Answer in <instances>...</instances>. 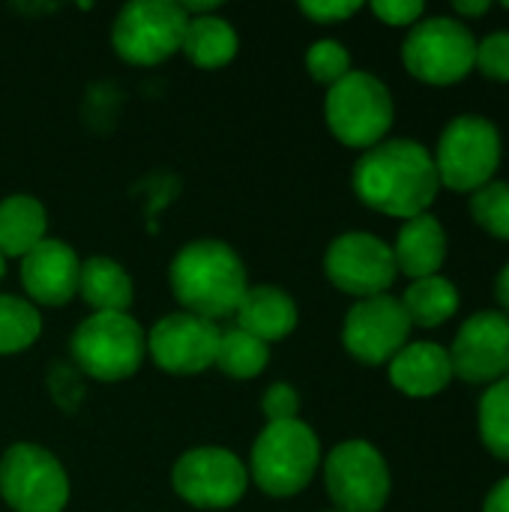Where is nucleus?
<instances>
[{"label": "nucleus", "mask_w": 509, "mask_h": 512, "mask_svg": "<svg viewBox=\"0 0 509 512\" xmlns=\"http://www.w3.org/2000/svg\"><path fill=\"white\" fill-rule=\"evenodd\" d=\"M438 186L435 159L423 144L408 138L375 144L354 168V192L360 201L405 222L429 210Z\"/></svg>", "instance_id": "1"}, {"label": "nucleus", "mask_w": 509, "mask_h": 512, "mask_svg": "<svg viewBox=\"0 0 509 512\" xmlns=\"http://www.w3.org/2000/svg\"><path fill=\"white\" fill-rule=\"evenodd\" d=\"M171 291L198 318L216 321L237 312L249 291L240 255L222 240H195L171 261Z\"/></svg>", "instance_id": "2"}, {"label": "nucleus", "mask_w": 509, "mask_h": 512, "mask_svg": "<svg viewBox=\"0 0 509 512\" xmlns=\"http://www.w3.org/2000/svg\"><path fill=\"white\" fill-rule=\"evenodd\" d=\"M321 465L318 435L300 423H267L252 447V480L270 498L303 492Z\"/></svg>", "instance_id": "3"}, {"label": "nucleus", "mask_w": 509, "mask_h": 512, "mask_svg": "<svg viewBox=\"0 0 509 512\" xmlns=\"http://www.w3.org/2000/svg\"><path fill=\"white\" fill-rule=\"evenodd\" d=\"M147 354V336L129 312H93L72 336L75 363L96 381L132 378Z\"/></svg>", "instance_id": "4"}, {"label": "nucleus", "mask_w": 509, "mask_h": 512, "mask_svg": "<svg viewBox=\"0 0 509 512\" xmlns=\"http://www.w3.org/2000/svg\"><path fill=\"white\" fill-rule=\"evenodd\" d=\"M324 114L330 132L342 144L372 150L393 123V96L375 75L351 69L339 84L330 87Z\"/></svg>", "instance_id": "5"}, {"label": "nucleus", "mask_w": 509, "mask_h": 512, "mask_svg": "<svg viewBox=\"0 0 509 512\" xmlns=\"http://www.w3.org/2000/svg\"><path fill=\"white\" fill-rule=\"evenodd\" d=\"M189 15L171 0H135L114 18L111 42L132 66H156L183 48Z\"/></svg>", "instance_id": "6"}, {"label": "nucleus", "mask_w": 509, "mask_h": 512, "mask_svg": "<svg viewBox=\"0 0 509 512\" xmlns=\"http://www.w3.org/2000/svg\"><path fill=\"white\" fill-rule=\"evenodd\" d=\"M501 162V135L498 129L477 114L456 117L441 141L435 156L438 180L453 192H477L492 183Z\"/></svg>", "instance_id": "7"}, {"label": "nucleus", "mask_w": 509, "mask_h": 512, "mask_svg": "<svg viewBox=\"0 0 509 512\" xmlns=\"http://www.w3.org/2000/svg\"><path fill=\"white\" fill-rule=\"evenodd\" d=\"M0 498L12 512H63L69 477L54 453L36 444H15L0 459Z\"/></svg>", "instance_id": "8"}, {"label": "nucleus", "mask_w": 509, "mask_h": 512, "mask_svg": "<svg viewBox=\"0 0 509 512\" xmlns=\"http://www.w3.org/2000/svg\"><path fill=\"white\" fill-rule=\"evenodd\" d=\"M402 57L414 78L426 84H456L474 66L477 39L456 18H426L411 27Z\"/></svg>", "instance_id": "9"}, {"label": "nucleus", "mask_w": 509, "mask_h": 512, "mask_svg": "<svg viewBox=\"0 0 509 512\" xmlns=\"http://www.w3.org/2000/svg\"><path fill=\"white\" fill-rule=\"evenodd\" d=\"M171 486L186 504L198 510H228L246 495L249 471L231 450L198 447L177 459Z\"/></svg>", "instance_id": "10"}, {"label": "nucleus", "mask_w": 509, "mask_h": 512, "mask_svg": "<svg viewBox=\"0 0 509 512\" xmlns=\"http://www.w3.org/2000/svg\"><path fill=\"white\" fill-rule=\"evenodd\" d=\"M324 480L339 512H381L390 498L387 462L366 441L339 444L327 456Z\"/></svg>", "instance_id": "11"}, {"label": "nucleus", "mask_w": 509, "mask_h": 512, "mask_svg": "<svg viewBox=\"0 0 509 512\" xmlns=\"http://www.w3.org/2000/svg\"><path fill=\"white\" fill-rule=\"evenodd\" d=\"M324 270L339 291L360 300L387 294V288L399 273L393 249L375 234H363V231L336 237L327 249Z\"/></svg>", "instance_id": "12"}, {"label": "nucleus", "mask_w": 509, "mask_h": 512, "mask_svg": "<svg viewBox=\"0 0 509 512\" xmlns=\"http://www.w3.org/2000/svg\"><path fill=\"white\" fill-rule=\"evenodd\" d=\"M411 321L402 309V300L390 294H378L369 300H360L342 330V342L351 357H357L366 366L390 363L408 342Z\"/></svg>", "instance_id": "13"}, {"label": "nucleus", "mask_w": 509, "mask_h": 512, "mask_svg": "<svg viewBox=\"0 0 509 512\" xmlns=\"http://www.w3.org/2000/svg\"><path fill=\"white\" fill-rule=\"evenodd\" d=\"M219 327L207 318L177 312L162 318L150 336H147V351L153 363L171 375H198L216 363V348H219Z\"/></svg>", "instance_id": "14"}, {"label": "nucleus", "mask_w": 509, "mask_h": 512, "mask_svg": "<svg viewBox=\"0 0 509 512\" xmlns=\"http://www.w3.org/2000/svg\"><path fill=\"white\" fill-rule=\"evenodd\" d=\"M453 375L468 384L501 381L509 372V318L501 312H480L468 318L450 351Z\"/></svg>", "instance_id": "15"}, {"label": "nucleus", "mask_w": 509, "mask_h": 512, "mask_svg": "<svg viewBox=\"0 0 509 512\" xmlns=\"http://www.w3.org/2000/svg\"><path fill=\"white\" fill-rule=\"evenodd\" d=\"M81 261L63 240L45 237L33 252L21 258V285L33 303L63 306L78 294Z\"/></svg>", "instance_id": "16"}, {"label": "nucleus", "mask_w": 509, "mask_h": 512, "mask_svg": "<svg viewBox=\"0 0 509 512\" xmlns=\"http://www.w3.org/2000/svg\"><path fill=\"white\" fill-rule=\"evenodd\" d=\"M390 381L405 396H414V399L435 396L453 381L450 354L441 345H432V342L405 345L390 360Z\"/></svg>", "instance_id": "17"}, {"label": "nucleus", "mask_w": 509, "mask_h": 512, "mask_svg": "<svg viewBox=\"0 0 509 512\" xmlns=\"http://www.w3.org/2000/svg\"><path fill=\"white\" fill-rule=\"evenodd\" d=\"M234 315L240 330L261 339L264 345L291 336L297 327V303L276 285L249 288Z\"/></svg>", "instance_id": "18"}, {"label": "nucleus", "mask_w": 509, "mask_h": 512, "mask_svg": "<svg viewBox=\"0 0 509 512\" xmlns=\"http://www.w3.org/2000/svg\"><path fill=\"white\" fill-rule=\"evenodd\" d=\"M393 258H396V270L411 276L414 282L435 276L447 258V234L441 222L429 213L408 219L393 246Z\"/></svg>", "instance_id": "19"}, {"label": "nucleus", "mask_w": 509, "mask_h": 512, "mask_svg": "<svg viewBox=\"0 0 509 512\" xmlns=\"http://www.w3.org/2000/svg\"><path fill=\"white\" fill-rule=\"evenodd\" d=\"M48 231L45 207L30 195H9L0 201V255L24 258L33 252Z\"/></svg>", "instance_id": "20"}, {"label": "nucleus", "mask_w": 509, "mask_h": 512, "mask_svg": "<svg viewBox=\"0 0 509 512\" xmlns=\"http://www.w3.org/2000/svg\"><path fill=\"white\" fill-rule=\"evenodd\" d=\"M78 294L84 297V303L93 312H129V306L135 300L129 273L117 261L102 258V255L81 264Z\"/></svg>", "instance_id": "21"}, {"label": "nucleus", "mask_w": 509, "mask_h": 512, "mask_svg": "<svg viewBox=\"0 0 509 512\" xmlns=\"http://www.w3.org/2000/svg\"><path fill=\"white\" fill-rule=\"evenodd\" d=\"M237 48H240V39L231 21L210 12V15L189 18L180 51L201 69H222L234 60Z\"/></svg>", "instance_id": "22"}, {"label": "nucleus", "mask_w": 509, "mask_h": 512, "mask_svg": "<svg viewBox=\"0 0 509 512\" xmlns=\"http://www.w3.org/2000/svg\"><path fill=\"white\" fill-rule=\"evenodd\" d=\"M402 309L411 321V327H438L444 324L447 318L456 315L459 309V291L450 279H441V276H426V279H417L405 297H402Z\"/></svg>", "instance_id": "23"}, {"label": "nucleus", "mask_w": 509, "mask_h": 512, "mask_svg": "<svg viewBox=\"0 0 509 512\" xmlns=\"http://www.w3.org/2000/svg\"><path fill=\"white\" fill-rule=\"evenodd\" d=\"M267 360H270V345H264L261 339H255V336L243 333L240 327H234V330H225L219 336L213 366H219L228 378L249 381V378H258L267 369Z\"/></svg>", "instance_id": "24"}, {"label": "nucleus", "mask_w": 509, "mask_h": 512, "mask_svg": "<svg viewBox=\"0 0 509 512\" xmlns=\"http://www.w3.org/2000/svg\"><path fill=\"white\" fill-rule=\"evenodd\" d=\"M42 333V315L33 303L0 294V354L27 351Z\"/></svg>", "instance_id": "25"}, {"label": "nucleus", "mask_w": 509, "mask_h": 512, "mask_svg": "<svg viewBox=\"0 0 509 512\" xmlns=\"http://www.w3.org/2000/svg\"><path fill=\"white\" fill-rule=\"evenodd\" d=\"M480 435L489 453L509 462V378L495 381L480 402Z\"/></svg>", "instance_id": "26"}, {"label": "nucleus", "mask_w": 509, "mask_h": 512, "mask_svg": "<svg viewBox=\"0 0 509 512\" xmlns=\"http://www.w3.org/2000/svg\"><path fill=\"white\" fill-rule=\"evenodd\" d=\"M471 216L495 237L509 240V183H486L471 198Z\"/></svg>", "instance_id": "27"}, {"label": "nucleus", "mask_w": 509, "mask_h": 512, "mask_svg": "<svg viewBox=\"0 0 509 512\" xmlns=\"http://www.w3.org/2000/svg\"><path fill=\"white\" fill-rule=\"evenodd\" d=\"M306 69L321 84H339L351 72V54L336 39H321L306 51Z\"/></svg>", "instance_id": "28"}, {"label": "nucleus", "mask_w": 509, "mask_h": 512, "mask_svg": "<svg viewBox=\"0 0 509 512\" xmlns=\"http://www.w3.org/2000/svg\"><path fill=\"white\" fill-rule=\"evenodd\" d=\"M474 66H480V72L486 78L509 81V33H492V36H486L477 45Z\"/></svg>", "instance_id": "29"}, {"label": "nucleus", "mask_w": 509, "mask_h": 512, "mask_svg": "<svg viewBox=\"0 0 509 512\" xmlns=\"http://www.w3.org/2000/svg\"><path fill=\"white\" fill-rule=\"evenodd\" d=\"M264 417L270 423H288V420H297V411H300V396L291 384H273L267 393H264Z\"/></svg>", "instance_id": "30"}, {"label": "nucleus", "mask_w": 509, "mask_h": 512, "mask_svg": "<svg viewBox=\"0 0 509 512\" xmlns=\"http://www.w3.org/2000/svg\"><path fill=\"white\" fill-rule=\"evenodd\" d=\"M300 9H303V15H309L318 24H336V21H345L354 12H360L363 3L360 0H315V3H300Z\"/></svg>", "instance_id": "31"}, {"label": "nucleus", "mask_w": 509, "mask_h": 512, "mask_svg": "<svg viewBox=\"0 0 509 512\" xmlns=\"http://www.w3.org/2000/svg\"><path fill=\"white\" fill-rule=\"evenodd\" d=\"M372 12L390 27H408L423 15V3L420 0H378L372 3Z\"/></svg>", "instance_id": "32"}, {"label": "nucleus", "mask_w": 509, "mask_h": 512, "mask_svg": "<svg viewBox=\"0 0 509 512\" xmlns=\"http://www.w3.org/2000/svg\"><path fill=\"white\" fill-rule=\"evenodd\" d=\"M486 512H509V480L495 486L486 498Z\"/></svg>", "instance_id": "33"}, {"label": "nucleus", "mask_w": 509, "mask_h": 512, "mask_svg": "<svg viewBox=\"0 0 509 512\" xmlns=\"http://www.w3.org/2000/svg\"><path fill=\"white\" fill-rule=\"evenodd\" d=\"M486 9H489V0H471V3L459 0L456 3V12H462V15H483Z\"/></svg>", "instance_id": "34"}, {"label": "nucleus", "mask_w": 509, "mask_h": 512, "mask_svg": "<svg viewBox=\"0 0 509 512\" xmlns=\"http://www.w3.org/2000/svg\"><path fill=\"white\" fill-rule=\"evenodd\" d=\"M498 300H501V306L509 312V264L501 270V276H498Z\"/></svg>", "instance_id": "35"}, {"label": "nucleus", "mask_w": 509, "mask_h": 512, "mask_svg": "<svg viewBox=\"0 0 509 512\" xmlns=\"http://www.w3.org/2000/svg\"><path fill=\"white\" fill-rule=\"evenodd\" d=\"M3 273H6V258L0 255V279H3Z\"/></svg>", "instance_id": "36"}, {"label": "nucleus", "mask_w": 509, "mask_h": 512, "mask_svg": "<svg viewBox=\"0 0 509 512\" xmlns=\"http://www.w3.org/2000/svg\"><path fill=\"white\" fill-rule=\"evenodd\" d=\"M504 6H507V9H509V0H507V3H504Z\"/></svg>", "instance_id": "37"}, {"label": "nucleus", "mask_w": 509, "mask_h": 512, "mask_svg": "<svg viewBox=\"0 0 509 512\" xmlns=\"http://www.w3.org/2000/svg\"><path fill=\"white\" fill-rule=\"evenodd\" d=\"M336 512H339V510H336Z\"/></svg>", "instance_id": "38"}]
</instances>
